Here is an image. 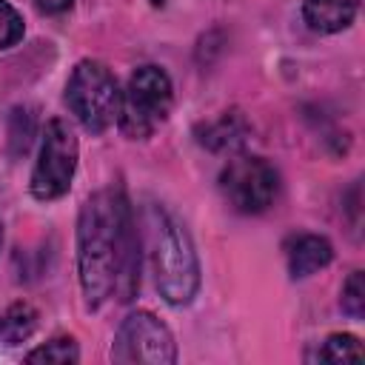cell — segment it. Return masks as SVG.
I'll use <instances>...</instances> for the list:
<instances>
[{"mask_svg": "<svg viewBox=\"0 0 365 365\" xmlns=\"http://www.w3.org/2000/svg\"><path fill=\"white\" fill-rule=\"evenodd\" d=\"M0 245H3V225H0Z\"/></svg>", "mask_w": 365, "mask_h": 365, "instance_id": "18", "label": "cell"}, {"mask_svg": "<svg viewBox=\"0 0 365 365\" xmlns=\"http://www.w3.org/2000/svg\"><path fill=\"white\" fill-rule=\"evenodd\" d=\"M37 322H40V314L31 302H23V299L11 302L0 314V339L6 345H20L37 331Z\"/></svg>", "mask_w": 365, "mask_h": 365, "instance_id": "11", "label": "cell"}, {"mask_svg": "<svg viewBox=\"0 0 365 365\" xmlns=\"http://www.w3.org/2000/svg\"><path fill=\"white\" fill-rule=\"evenodd\" d=\"M148 3H151V6H163L165 0H148Z\"/></svg>", "mask_w": 365, "mask_h": 365, "instance_id": "17", "label": "cell"}, {"mask_svg": "<svg viewBox=\"0 0 365 365\" xmlns=\"http://www.w3.org/2000/svg\"><path fill=\"white\" fill-rule=\"evenodd\" d=\"M77 277L86 308L131 302L140 288V240L125 191H94L77 217Z\"/></svg>", "mask_w": 365, "mask_h": 365, "instance_id": "1", "label": "cell"}, {"mask_svg": "<svg viewBox=\"0 0 365 365\" xmlns=\"http://www.w3.org/2000/svg\"><path fill=\"white\" fill-rule=\"evenodd\" d=\"M26 34V23H23V14L9 3V0H0V51L17 46Z\"/></svg>", "mask_w": 365, "mask_h": 365, "instance_id": "14", "label": "cell"}, {"mask_svg": "<svg viewBox=\"0 0 365 365\" xmlns=\"http://www.w3.org/2000/svg\"><path fill=\"white\" fill-rule=\"evenodd\" d=\"M334 259V245L319 234H299L291 237L285 245V262L291 279H305L322 268H328Z\"/></svg>", "mask_w": 365, "mask_h": 365, "instance_id": "8", "label": "cell"}, {"mask_svg": "<svg viewBox=\"0 0 365 365\" xmlns=\"http://www.w3.org/2000/svg\"><path fill=\"white\" fill-rule=\"evenodd\" d=\"M111 359L120 365H171L177 362V342L151 311H134L114 334Z\"/></svg>", "mask_w": 365, "mask_h": 365, "instance_id": "7", "label": "cell"}, {"mask_svg": "<svg viewBox=\"0 0 365 365\" xmlns=\"http://www.w3.org/2000/svg\"><path fill=\"white\" fill-rule=\"evenodd\" d=\"M220 191L240 214H262L279 194V171L257 154H237L220 171Z\"/></svg>", "mask_w": 365, "mask_h": 365, "instance_id": "6", "label": "cell"}, {"mask_svg": "<svg viewBox=\"0 0 365 365\" xmlns=\"http://www.w3.org/2000/svg\"><path fill=\"white\" fill-rule=\"evenodd\" d=\"M342 311L354 319L365 317V282H362V271H351V277L342 285V299H339Z\"/></svg>", "mask_w": 365, "mask_h": 365, "instance_id": "15", "label": "cell"}, {"mask_svg": "<svg viewBox=\"0 0 365 365\" xmlns=\"http://www.w3.org/2000/svg\"><path fill=\"white\" fill-rule=\"evenodd\" d=\"M123 91L117 86L114 71L100 60H80L66 83V106L77 117V123L91 131L103 134L108 125L117 123Z\"/></svg>", "mask_w": 365, "mask_h": 365, "instance_id": "3", "label": "cell"}, {"mask_svg": "<svg viewBox=\"0 0 365 365\" xmlns=\"http://www.w3.org/2000/svg\"><path fill=\"white\" fill-rule=\"evenodd\" d=\"M174 88L171 77L160 66H140L131 71L120 100V131L128 140H145L171 114Z\"/></svg>", "mask_w": 365, "mask_h": 365, "instance_id": "4", "label": "cell"}, {"mask_svg": "<svg viewBox=\"0 0 365 365\" xmlns=\"http://www.w3.org/2000/svg\"><path fill=\"white\" fill-rule=\"evenodd\" d=\"M302 17L308 29L319 34H336L356 17V0H302Z\"/></svg>", "mask_w": 365, "mask_h": 365, "instance_id": "9", "label": "cell"}, {"mask_svg": "<svg viewBox=\"0 0 365 365\" xmlns=\"http://www.w3.org/2000/svg\"><path fill=\"white\" fill-rule=\"evenodd\" d=\"M34 3H37V9L46 11V14H63L66 9H71L74 0H34Z\"/></svg>", "mask_w": 365, "mask_h": 365, "instance_id": "16", "label": "cell"}, {"mask_svg": "<svg viewBox=\"0 0 365 365\" xmlns=\"http://www.w3.org/2000/svg\"><path fill=\"white\" fill-rule=\"evenodd\" d=\"M26 362H54V365H74L80 362V348L71 336H54L46 345L26 354Z\"/></svg>", "mask_w": 365, "mask_h": 365, "instance_id": "13", "label": "cell"}, {"mask_svg": "<svg viewBox=\"0 0 365 365\" xmlns=\"http://www.w3.org/2000/svg\"><path fill=\"white\" fill-rule=\"evenodd\" d=\"M311 362H362L365 351L354 334H331L308 354Z\"/></svg>", "mask_w": 365, "mask_h": 365, "instance_id": "12", "label": "cell"}, {"mask_svg": "<svg viewBox=\"0 0 365 365\" xmlns=\"http://www.w3.org/2000/svg\"><path fill=\"white\" fill-rule=\"evenodd\" d=\"M145 242L154 285L168 305H188L200 291V259L188 231L157 202L145 205Z\"/></svg>", "mask_w": 365, "mask_h": 365, "instance_id": "2", "label": "cell"}, {"mask_svg": "<svg viewBox=\"0 0 365 365\" xmlns=\"http://www.w3.org/2000/svg\"><path fill=\"white\" fill-rule=\"evenodd\" d=\"M77 157H80V145H77L71 125L60 117L48 120L43 128L40 154H37V163H34L31 180H29L34 200H40V202L60 200L71 188V180L77 171Z\"/></svg>", "mask_w": 365, "mask_h": 365, "instance_id": "5", "label": "cell"}, {"mask_svg": "<svg viewBox=\"0 0 365 365\" xmlns=\"http://www.w3.org/2000/svg\"><path fill=\"white\" fill-rule=\"evenodd\" d=\"M197 134H200V143L208 145L211 151H234L242 145L248 134V123L240 111H225L222 117L200 125Z\"/></svg>", "mask_w": 365, "mask_h": 365, "instance_id": "10", "label": "cell"}]
</instances>
